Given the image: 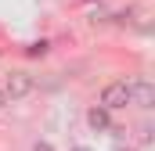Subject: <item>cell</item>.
Segmentation results:
<instances>
[{
  "instance_id": "1",
  "label": "cell",
  "mask_w": 155,
  "mask_h": 151,
  "mask_svg": "<svg viewBox=\"0 0 155 151\" xmlns=\"http://www.w3.org/2000/svg\"><path fill=\"white\" fill-rule=\"evenodd\" d=\"M36 90V79L29 72H11L4 76V86H0V94H4V101H22V97H29Z\"/></svg>"
},
{
  "instance_id": "2",
  "label": "cell",
  "mask_w": 155,
  "mask_h": 151,
  "mask_svg": "<svg viewBox=\"0 0 155 151\" xmlns=\"http://www.w3.org/2000/svg\"><path fill=\"white\" fill-rule=\"evenodd\" d=\"M130 104V79H116L101 90V108L105 112H116V108H126Z\"/></svg>"
},
{
  "instance_id": "3",
  "label": "cell",
  "mask_w": 155,
  "mask_h": 151,
  "mask_svg": "<svg viewBox=\"0 0 155 151\" xmlns=\"http://www.w3.org/2000/svg\"><path fill=\"white\" fill-rule=\"evenodd\" d=\"M130 104H137V108H152L155 104V83L148 76L130 79Z\"/></svg>"
},
{
  "instance_id": "4",
  "label": "cell",
  "mask_w": 155,
  "mask_h": 151,
  "mask_svg": "<svg viewBox=\"0 0 155 151\" xmlns=\"http://www.w3.org/2000/svg\"><path fill=\"white\" fill-rule=\"evenodd\" d=\"M87 122H90L94 130H108V126H112V119H108L105 108H90V112H87Z\"/></svg>"
},
{
  "instance_id": "5",
  "label": "cell",
  "mask_w": 155,
  "mask_h": 151,
  "mask_svg": "<svg viewBox=\"0 0 155 151\" xmlns=\"http://www.w3.org/2000/svg\"><path fill=\"white\" fill-rule=\"evenodd\" d=\"M33 151H54V148H51L47 140H36V144H33Z\"/></svg>"
},
{
  "instance_id": "6",
  "label": "cell",
  "mask_w": 155,
  "mask_h": 151,
  "mask_svg": "<svg viewBox=\"0 0 155 151\" xmlns=\"http://www.w3.org/2000/svg\"><path fill=\"white\" fill-rule=\"evenodd\" d=\"M0 108H4V94H0Z\"/></svg>"
},
{
  "instance_id": "7",
  "label": "cell",
  "mask_w": 155,
  "mask_h": 151,
  "mask_svg": "<svg viewBox=\"0 0 155 151\" xmlns=\"http://www.w3.org/2000/svg\"><path fill=\"white\" fill-rule=\"evenodd\" d=\"M119 151H123V148H119ZM126 151H134V148H126Z\"/></svg>"
}]
</instances>
